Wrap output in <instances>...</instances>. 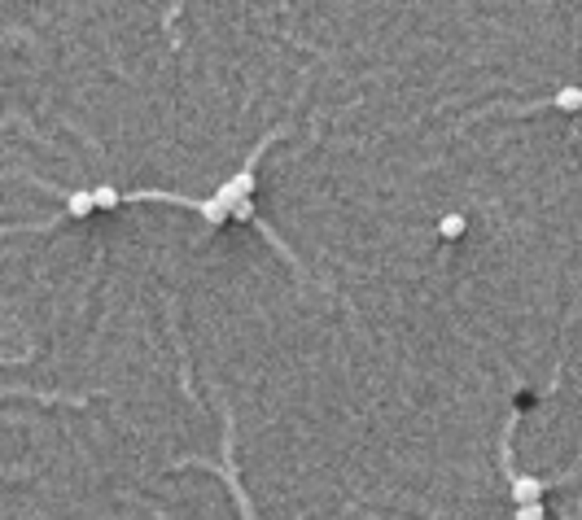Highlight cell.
<instances>
[{"label": "cell", "instance_id": "cell-7", "mask_svg": "<svg viewBox=\"0 0 582 520\" xmlns=\"http://www.w3.org/2000/svg\"><path fill=\"white\" fill-rule=\"evenodd\" d=\"M513 520H547V511H543V503H525V507H517Z\"/></svg>", "mask_w": 582, "mask_h": 520}, {"label": "cell", "instance_id": "cell-2", "mask_svg": "<svg viewBox=\"0 0 582 520\" xmlns=\"http://www.w3.org/2000/svg\"><path fill=\"white\" fill-rule=\"evenodd\" d=\"M92 210H96V197H92V188L70 193V215H74V219H84V215H92Z\"/></svg>", "mask_w": 582, "mask_h": 520}, {"label": "cell", "instance_id": "cell-1", "mask_svg": "<svg viewBox=\"0 0 582 520\" xmlns=\"http://www.w3.org/2000/svg\"><path fill=\"white\" fill-rule=\"evenodd\" d=\"M513 499H517V507H525V503H543V481H535V477L513 481Z\"/></svg>", "mask_w": 582, "mask_h": 520}, {"label": "cell", "instance_id": "cell-4", "mask_svg": "<svg viewBox=\"0 0 582 520\" xmlns=\"http://www.w3.org/2000/svg\"><path fill=\"white\" fill-rule=\"evenodd\" d=\"M556 110L578 114L582 110V88H561V92H556Z\"/></svg>", "mask_w": 582, "mask_h": 520}, {"label": "cell", "instance_id": "cell-3", "mask_svg": "<svg viewBox=\"0 0 582 520\" xmlns=\"http://www.w3.org/2000/svg\"><path fill=\"white\" fill-rule=\"evenodd\" d=\"M438 237H442V241H460V237H464V215H442Z\"/></svg>", "mask_w": 582, "mask_h": 520}, {"label": "cell", "instance_id": "cell-6", "mask_svg": "<svg viewBox=\"0 0 582 520\" xmlns=\"http://www.w3.org/2000/svg\"><path fill=\"white\" fill-rule=\"evenodd\" d=\"M92 197H96V210H114V205L123 201V197H118V188H110V184H101V188H92Z\"/></svg>", "mask_w": 582, "mask_h": 520}, {"label": "cell", "instance_id": "cell-5", "mask_svg": "<svg viewBox=\"0 0 582 520\" xmlns=\"http://www.w3.org/2000/svg\"><path fill=\"white\" fill-rule=\"evenodd\" d=\"M201 215H206V223H211V227H215V223H223V219H233V210H228L223 201H215V197H211V201H201Z\"/></svg>", "mask_w": 582, "mask_h": 520}, {"label": "cell", "instance_id": "cell-8", "mask_svg": "<svg viewBox=\"0 0 582 520\" xmlns=\"http://www.w3.org/2000/svg\"><path fill=\"white\" fill-rule=\"evenodd\" d=\"M233 219H241V223H250V219H254V201H241V205H237V210H233Z\"/></svg>", "mask_w": 582, "mask_h": 520}]
</instances>
